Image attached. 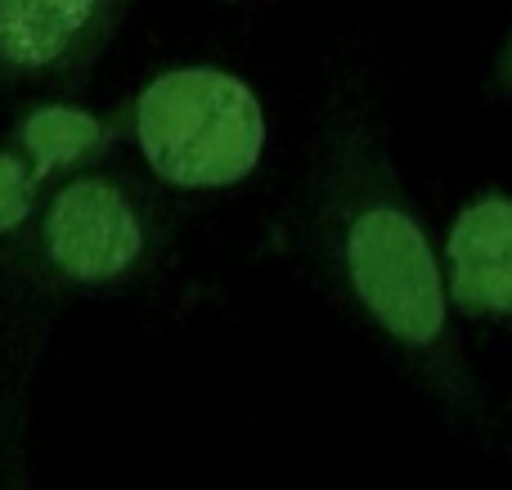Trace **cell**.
I'll list each match as a JSON object with an SVG mask.
<instances>
[{
  "mask_svg": "<svg viewBox=\"0 0 512 490\" xmlns=\"http://www.w3.org/2000/svg\"><path fill=\"white\" fill-rule=\"evenodd\" d=\"M149 252V216L126 180L90 171L45 198L36 257L63 284H113Z\"/></svg>",
  "mask_w": 512,
  "mask_h": 490,
  "instance_id": "obj_3",
  "label": "cell"
},
{
  "mask_svg": "<svg viewBox=\"0 0 512 490\" xmlns=\"http://www.w3.org/2000/svg\"><path fill=\"white\" fill-rule=\"evenodd\" d=\"M104 140H108L104 122L72 104H36L18 122V153L32 162L36 180L86 162L90 153L104 149Z\"/></svg>",
  "mask_w": 512,
  "mask_h": 490,
  "instance_id": "obj_6",
  "label": "cell"
},
{
  "mask_svg": "<svg viewBox=\"0 0 512 490\" xmlns=\"http://www.w3.org/2000/svg\"><path fill=\"white\" fill-rule=\"evenodd\" d=\"M135 0H0V86L72 90Z\"/></svg>",
  "mask_w": 512,
  "mask_h": 490,
  "instance_id": "obj_4",
  "label": "cell"
},
{
  "mask_svg": "<svg viewBox=\"0 0 512 490\" xmlns=\"http://www.w3.org/2000/svg\"><path fill=\"white\" fill-rule=\"evenodd\" d=\"M36 171L23 153H0V234H14L36 212Z\"/></svg>",
  "mask_w": 512,
  "mask_h": 490,
  "instance_id": "obj_7",
  "label": "cell"
},
{
  "mask_svg": "<svg viewBox=\"0 0 512 490\" xmlns=\"http://www.w3.org/2000/svg\"><path fill=\"white\" fill-rule=\"evenodd\" d=\"M140 153L176 189H225L256 171L265 113L239 77L221 68L162 72L135 99Z\"/></svg>",
  "mask_w": 512,
  "mask_h": 490,
  "instance_id": "obj_2",
  "label": "cell"
},
{
  "mask_svg": "<svg viewBox=\"0 0 512 490\" xmlns=\"http://www.w3.org/2000/svg\"><path fill=\"white\" fill-rule=\"evenodd\" d=\"M508 81H512V45H508Z\"/></svg>",
  "mask_w": 512,
  "mask_h": 490,
  "instance_id": "obj_8",
  "label": "cell"
},
{
  "mask_svg": "<svg viewBox=\"0 0 512 490\" xmlns=\"http://www.w3.org/2000/svg\"><path fill=\"white\" fill-rule=\"evenodd\" d=\"M454 302L472 311H512V203L481 198L450 234Z\"/></svg>",
  "mask_w": 512,
  "mask_h": 490,
  "instance_id": "obj_5",
  "label": "cell"
},
{
  "mask_svg": "<svg viewBox=\"0 0 512 490\" xmlns=\"http://www.w3.org/2000/svg\"><path fill=\"white\" fill-rule=\"evenodd\" d=\"M333 167L351 185L342 198V270L355 302L409 347H432L445 329V293L418 221L391 198L387 171L364 126H346Z\"/></svg>",
  "mask_w": 512,
  "mask_h": 490,
  "instance_id": "obj_1",
  "label": "cell"
}]
</instances>
